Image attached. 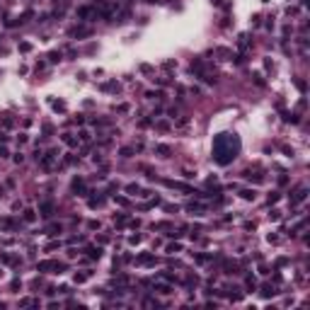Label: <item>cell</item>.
<instances>
[{"mask_svg": "<svg viewBox=\"0 0 310 310\" xmlns=\"http://www.w3.org/2000/svg\"><path fill=\"white\" fill-rule=\"evenodd\" d=\"M240 153V138L233 133H218L213 138V160L218 165H230Z\"/></svg>", "mask_w": 310, "mask_h": 310, "instance_id": "cell-1", "label": "cell"}, {"mask_svg": "<svg viewBox=\"0 0 310 310\" xmlns=\"http://www.w3.org/2000/svg\"><path fill=\"white\" fill-rule=\"evenodd\" d=\"M39 271H58V269H63V264H58V262H39V266H37Z\"/></svg>", "mask_w": 310, "mask_h": 310, "instance_id": "cell-2", "label": "cell"}, {"mask_svg": "<svg viewBox=\"0 0 310 310\" xmlns=\"http://www.w3.org/2000/svg\"><path fill=\"white\" fill-rule=\"evenodd\" d=\"M136 264H141V266H150V264H155V257H153V255H148V252H143V255H138V257H136Z\"/></svg>", "mask_w": 310, "mask_h": 310, "instance_id": "cell-3", "label": "cell"}, {"mask_svg": "<svg viewBox=\"0 0 310 310\" xmlns=\"http://www.w3.org/2000/svg\"><path fill=\"white\" fill-rule=\"evenodd\" d=\"M308 199V189L303 187V189H298V192L293 194V199H291V206H296V204H301V201Z\"/></svg>", "mask_w": 310, "mask_h": 310, "instance_id": "cell-4", "label": "cell"}, {"mask_svg": "<svg viewBox=\"0 0 310 310\" xmlns=\"http://www.w3.org/2000/svg\"><path fill=\"white\" fill-rule=\"evenodd\" d=\"M41 216H44V218H51V213H54V204H51V201H46V204H41Z\"/></svg>", "mask_w": 310, "mask_h": 310, "instance_id": "cell-5", "label": "cell"}, {"mask_svg": "<svg viewBox=\"0 0 310 310\" xmlns=\"http://www.w3.org/2000/svg\"><path fill=\"white\" fill-rule=\"evenodd\" d=\"M155 153L160 155V158H170L172 148H170V146H155Z\"/></svg>", "mask_w": 310, "mask_h": 310, "instance_id": "cell-6", "label": "cell"}, {"mask_svg": "<svg viewBox=\"0 0 310 310\" xmlns=\"http://www.w3.org/2000/svg\"><path fill=\"white\" fill-rule=\"evenodd\" d=\"M87 255H90V259H100L102 257V247H87Z\"/></svg>", "mask_w": 310, "mask_h": 310, "instance_id": "cell-7", "label": "cell"}, {"mask_svg": "<svg viewBox=\"0 0 310 310\" xmlns=\"http://www.w3.org/2000/svg\"><path fill=\"white\" fill-rule=\"evenodd\" d=\"M73 192L87 194V192H85V184H82V179H80V177H78V179H73Z\"/></svg>", "mask_w": 310, "mask_h": 310, "instance_id": "cell-8", "label": "cell"}, {"mask_svg": "<svg viewBox=\"0 0 310 310\" xmlns=\"http://www.w3.org/2000/svg\"><path fill=\"white\" fill-rule=\"evenodd\" d=\"M216 54H218L223 61H228L230 56H233V51H230V49H216Z\"/></svg>", "mask_w": 310, "mask_h": 310, "instance_id": "cell-9", "label": "cell"}, {"mask_svg": "<svg viewBox=\"0 0 310 310\" xmlns=\"http://www.w3.org/2000/svg\"><path fill=\"white\" fill-rule=\"evenodd\" d=\"M92 271H82V274H75V283H85L87 279H90Z\"/></svg>", "mask_w": 310, "mask_h": 310, "instance_id": "cell-10", "label": "cell"}, {"mask_svg": "<svg viewBox=\"0 0 310 310\" xmlns=\"http://www.w3.org/2000/svg\"><path fill=\"white\" fill-rule=\"evenodd\" d=\"M240 196H242L245 201H255V192H252V189H242V192H240Z\"/></svg>", "mask_w": 310, "mask_h": 310, "instance_id": "cell-11", "label": "cell"}, {"mask_svg": "<svg viewBox=\"0 0 310 310\" xmlns=\"http://www.w3.org/2000/svg\"><path fill=\"white\" fill-rule=\"evenodd\" d=\"M155 291H160V293H172V286H165V283H155Z\"/></svg>", "mask_w": 310, "mask_h": 310, "instance_id": "cell-12", "label": "cell"}, {"mask_svg": "<svg viewBox=\"0 0 310 310\" xmlns=\"http://www.w3.org/2000/svg\"><path fill=\"white\" fill-rule=\"evenodd\" d=\"M22 218L27 220V223H34V218H37V213H34L32 209H27V211H24V216H22Z\"/></svg>", "mask_w": 310, "mask_h": 310, "instance_id": "cell-13", "label": "cell"}, {"mask_svg": "<svg viewBox=\"0 0 310 310\" xmlns=\"http://www.w3.org/2000/svg\"><path fill=\"white\" fill-rule=\"evenodd\" d=\"M245 177H247V179H255L257 184H259V182H264V174H252V172H245Z\"/></svg>", "mask_w": 310, "mask_h": 310, "instance_id": "cell-14", "label": "cell"}, {"mask_svg": "<svg viewBox=\"0 0 310 310\" xmlns=\"http://www.w3.org/2000/svg\"><path fill=\"white\" fill-rule=\"evenodd\" d=\"M102 90H104V92H114V90H119V85H116V82H104Z\"/></svg>", "mask_w": 310, "mask_h": 310, "instance_id": "cell-15", "label": "cell"}, {"mask_svg": "<svg viewBox=\"0 0 310 310\" xmlns=\"http://www.w3.org/2000/svg\"><path fill=\"white\" fill-rule=\"evenodd\" d=\"M56 233H61V225H56V223H51V225L46 228V235H56Z\"/></svg>", "mask_w": 310, "mask_h": 310, "instance_id": "cell-16", "label": "cell"}, {"mask_svg": "<svg viewBox=\"0 0 310 310\" xmlns=\"http://www.w3.org/2000/svg\"><path fill=\"white\" fill-rule=\"evenodd\" d=\"M49 61H51V63H58V61H61V51H51V54H49Z\"/></svg>", "mask_w": 310, "mask_h": 310, "instance_id": "cell-17", "label": "cell"}, {"mask_svg": "<svg viewBox=\"0 0 310 310\" xmlns=\"http://www.w3.org/2000/svg\"><path fill=\"white\" fill-rule=\"evenodd\" d=\"M63 143H65V146H75L78 141H75V138L70 136V133H63Z\"/></svg>", "mask_w": 310, "mask_h": 310, "instance_id": "cell-18", "label": "cell"}, {"mask_svg": "<svg viewBox=\"0 0 310 310\" xmlns=\"http://www.w3.org/2000/svg\"><path fill=\"white\" fill-rule=\"evenodd\" d=\"M189 211H196V213H201V211H204V206H201V204H196V201H189Z\"/></svg>", "mask_w": 310, "mask_h": 310, "instance_id": "cell-19", "label": "cell"}, {"mask_svg": "<svg viewBox=\"0 0 310 310\" xmlns=\"http://www.w3.org/2000/svg\"><path fill=\"white\" fill-rule=\"evenodd\" d=\"M146 97H148V100H160V97H163V92H160V90H155V92H146Z\"/></svg>", "mask_w": 310, "mask_h": 310, "instance_id": "cell-20", "label": "cell"}, {"mask_svg": "<svg viewBox=\"0 0 310 310\" xmlns=\"http://www.w3.org/2000/svg\"><path fill=\"white\" fill-rule=\"evenodd\" d=\"M283 119H286V121H291V124H298V121H301V119H298V114H283Z\"/></svg>", "mask_w": 310, "mask_h": 310, "instance_id": "cell-21", "label": "cell"}, {"mask_svg": "<svg viewBox=\"0 0 310 310\" xmlns=\"http://www.w3.org/2000/svg\"><path fill=\"white\" fill-rule=\"evenodd\" d=\"M274 293L276 291H274L271 286H264V288H262V296H264V298H269V296H274Z\"/></svg>", "mask_w": 310, "mask_h": 310, "instance_id": "cell-22", "label": "cell"}, {"mask_svg": "<svg viewBox=\"0 0 310 310\" xmlns=\"http://www.w3.org/2000/svg\"><path fill=\"white\" fill-rule=\"evenodd\" d=\"M133 155V148H121V158H131Z\"/></svg>", "mask_w": 310, "mask_h": 310, "instance_id": "cell-23", "label": "cell"}, {"mask_svg": "<svg viewBox=\"0 0 310 310\" xmlns=\"http://www.w3.org/2000/svg\"><path fill=\"white\" fill-rule=\"evenodd\" d=\"M126 192H128V194H138L141 189H138V184H128V187H126Z\"/></svg>", "mask_w": 310, "mask_h": 310, "instance_id": "cell-24", "label": "cell"}, {"mask_svg": "<svg viewBox=\"0 0 310 310\" xmlns=\"http://www.w3.org/2000/svg\"><path fill=\"white\" fill-rule=\"evenodd\" d=\"M281 199V196H279V192H274V194H269V206H271V204H276V201Z\"/></svg>", "mask_w": 310, "mask_h": 310, "instance_id": "cell-25", "label": "cell"}, {"mask_svg": "<svg viewBox=\"0 0 310 310\" xmlns=\"http://www.w3.org/2000/svg\"><path fill=\"white\" fill-rule=\"evenodd\" d=\"M245 283H247V288H255V286H257V283H255V276H247Z\"/></svg>", "mask_w": 310, "mask_h": 310, "instance_id": "cell-26", "label": "cell"}, {"mask_svg": "<svg viewBox=\"0 0 310 310\" xmlns=\"http://www.w3.org/2000/svg\"><path fill=\"white\" fill-rule=\"evenodd\" d=\"M19 51H22V54H27V51H32V44H27V41H24V44H19Z\"/></svg>", "mask_w": 310, "mask_h": 310, "instance_id": "cell-27", "label": "cell"}, {"mask_svg": "<svg viewBox=\"0 0 310 310\" xmlns=\"http://www.w3.org/2000/svg\"><path fill=\"white\" fill-rule=\"evenodd\" d=\"M179 250H182V245H177V242H174V245H167V252H179Z\"/></svg>", "mask_w": 310, "mask_h": 310, "instance_id": "cell-28", "label": "cell"}, {"mask_svg": "<svg viewBox=\"0 0 310 310\" xmlns=\"http://www.w3.org/2000/svg\"><path fill=\"white\" fill-rule=\"evenodd\" d=\"M296 87H298V90H301V92H305V90H308V85H305V82H303V80H296Z\"/></svg>", "mask_w": 310, "mask_h": 310, "instance_id": "cell-29", "label": "cell"}, {"mask_svg": "<svg viewBox=\"0 0 310 310\" xmlns=\"http://www.w3.org/2000/svg\"><path fill=\"white\" fill-rule=\"evenodd\" d=\"M54 109L56 111H65V104L63 102H54Z\"/></svg>", "mask_w": 310, "mask_h": 310, "instance_id": "cell-30", "label": "cell"}, {"mask_svg": "<svg viewBox=\"0 0 310 310\" xmlns=\"http://www.w3.org/2000/svg\"><path fill=\"white\" fill-rule=\"evenodd\" d=\"M119 204V206H128V199H124V196H116V199H114Z\"/></svg>", "mask_w": 310, "mask_h": 310, "instance_id": "cell-31", "label": "cell"}, {"mask_svg": "<svg viewBox=\"0 0 310 310\" xmlns=\"http://www.w3.org/2000/svg\"><path fill=\"white\" fill-rule=\"evenodd\" d=\"M78 15H80V17H87V15H90V8H80V10H78Z\"/></svg>", "mask_w": 310, "mask_h": 310, "instance_id": "cell-32", "label": "cell"}, {"mask_svg": "<svg viewBox=\"0 0 310 310\" xmlns=\"http://www.w3.org/2000/svg\"><path fill=\"white\" fill-rule=\"evenodd\" d=\"M128 242H131V245H138V242H141V235H131V237H128Z\"/></svg>", "mask_w": 310, "mask_h": 310, "instance_id": "cell-33", "label": "cell"}, {"mask_svg": "<svg viewBox=\"0 0 310 310\" xmlns=\"http://www.w3.org/2000/svg\"><path fill=\"white\" fill-rule=\"evenodd\" d=\"M269 218H271V220H279V218H281V213H279V211H271V213H269Z\"/></svg>", "mask_w": 310, "mask_h": 310, "instance_id": "cell-34", "label": "cell"}, {"mask_svg": "<svg viewBox=\"0 0 310 310\" xmlns=\"http://www.w3.org/2000/svg\"><path fill=\"white\" fill-rule=\"evenodd\" d=\"M87 225H90V230H97V228H100V220H90Z\"/></svg>", "mask_w": 310, "mask_h": 310, "instance_id": "cell-35", "label": "cell"}, {"mask_svg": "<svg viewBox=\"0 0 310 310\" xmlns=\"http://www.w3.org/2000/svg\"><path fill=\"white\" fill-rule=\"evenodd\" d=\"M150 70H153V68H150L148 63H143V65H141V73H150Z\"/></svg>", "mask_w": 310, "mask_h": 310, "instance_id": "cell-36", "label": "cell"}, {"mask_svg": "<svg viewBox=\"0 0 310 310\" xmlns=\"http://www.w3.org/2000/svg\"><path fill=\"white\" fill-rule=\"evenodd\" d=\"M187 124H189V119H187V116H182L179 121H177V126H187Z\"/></svg>", "mask_w": 310, "mask_h": 310, "instance_id": "cell-37", "label": "cell"}, {"mask_svg": "<svg viewBox=\"0 0 310 310\" xmlns=\"http://www.w3.org/2000/svg\"><path fill=\"white\" fill-rule=\"evenodd\" d=\"M255 82L259 85V87H264V80H262V75H255Z\"/></svg>", "mask_w": 310, "mask_h": 310, "instance_id": "cell-38", "label": "cell"}, {"mask_svg": "<svg viewBox=\"0 0 310 310\" xmlns=\"http://www.w3.org/2000/svg\"><path fill=\"white\" fill-rule=\"evenodd\" d=\"M8 155H10V153H8V148H5V146H0V158H8Z\"/></svg>", "mask_w": 310, "mask_h": 310, "instance_id": "cell-39", "label": "cell"}]
</instances>
